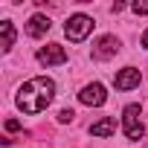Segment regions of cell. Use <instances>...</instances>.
<instances>
[{"label":"cell","mask_w":148,"mask_h":148,"mask_svg":"<svg viewBox=\"0 0 148 148\" xmlns=\"http://www.w3.org/2000/svg\"><path fill=\"white\" fill-rule=\"evenodd\" d=\"M55 99V82L49 76H35L29 82H23L18 87V96H15V105L26 113V116H35L41 110H47Z\"/></svg>","instance_id":"1"},{"label":"cell","mask_w":148,"mask_h":148,"mask_svg":"<svg viewBox=\"0 0 148 148\" xmlns=\"http://www.w3.org/2000/svg\"><path fill=\"white\" fill-rule=\"evenodd\" d=\"M139 116H142V108H139L136 102L125 105V110H122V131H125V136H128L131 142H139L142 134H145V125H142Z\"/></svg>","instance_id":"2"},{"label":"cell","mask_w":148,"mask_h":148,"mask_svg":"<svg viewBox=\"0 0 148 148\" xmlns=\"http://www.w3.org/2000/svg\"><path fill=\"white\" fill-rule=\"evenodd\" d=\"M93 26H96V23H93V18L79 12V15H70V21L64 23V35H67L73 44H82V41L93 32Z\"/></svg>","instance_id":"3"},{"label":"cell","mask_w":148,"mask_h":148,"mask_svg":"<svg viewBox=\"0 0 148 148\" xmlns=\"http://www.w3.org/2000/svg\"><path fill=\"white\" fill-rule=\"evenodd\" d=\"M79 102L87 105V108H102V105L108 102V90H105V84H99V82L84 84L82 93H79Z\"/></svg>","instance_id":"4"},{"label":"cell","mask_w":148,"mask_h":148,"mask_svg":"<svg viewBox=\"0 0 148 148\" xmlns=\"http://www.w3.org/2000/svg\"><path fill=\"white\" fill-rule=\"evenodd\" d=\"M38 64H44V67H58V64H67V49L61 47V44H47V47H41L38 49Z\"/></svg>","instance_id":"5"},{"label":"cell","mask_w":148,"mask_h":148,"mask_svg":"<svg viewBox=\"0 0 148 148\" xmlns=\"http://www.w3.org/2000/svg\"><path fill=\"white\" fill-rule=\"evenodd\" d=\"M119 38L116 35H102L96 44H93V58L96 61H108V58H113L116 52H119Z\"/></svg>","instance_id":"6"},{"label":"cell","mask_w":148,"mask_h":148,"mask_svg":"<svg viewBox=\"0 0 148 148\" xmlns=\"http://www.w3.org/2000/svg\"><path fill=\"white\" fill-rule=\"evenodd\" d=\"M139 82H142V73L136 67H122L116 76H113L116 90H134V87H139Z\"/></svg>","instance_id":"7"},{"label":"cell","mask_w":148,"mask_h":148,"mask_svg":"<svg viewBox=\"0 0 148 148\" xmlns=\"http://www.w3.org/2000/svg\"><path fill=\"white\" fill-rule=\"evenodd\" d=\"M49 26H52V21H49L47 15H32V18L26 21V35H29V38H41V35L49 32Z\"/></svg>","instance_id":"8"},{"label":"cell","mask_w":148,"mask_h":148,"mask_svg":"<svg viewBox=\"0 0 148 148\" xmlns=\"http://www.w3.org/2000/svg\"><path fill=\"white\" fill-rule=\"evenodd\" d=\"M15 38H18L15 23H12V21H0V49L9 52V49L15 47Z\"/></svg>","instance_id":"9"},{"label":"cell","mask_w":148,"mask_h":148,"mask_svg":"<svg viewBox=\"0 0 148 148\" xmlns=\"http://www.w3.org/2000/svg\"><path fill=\"white\" fill-rule=\"evenodd\" d=\"M110 134H116V119H110V116L90 125V136H110Z\"/></svg>","instance_id":"10"},{"label":"cell","mask_w":148,"mask_h":148,"mask_svg":"<svg viewBox=\"0 0 148 148\" xmlns=\"http://www.w3.org/2000/svg\"><path fill=\"white\" fill-rule=\"evenodd\" d=\"M131 9L136 15H148V0H136V3H131Z\"/></svg>","instance_id":"11"},{"label":"cell","mask_w":148,"mask_h":148,"mask_svg":"<svg viewBox=\"0 0 148 148\" xmlns=\"http://www.w3.org/2000/svg\"><path fill=\"white\" fill-rule=\"evenodd\" d=\"M73 116H76V113H73L70 108H64V110L58 113V122H61V125H67V122H73Z\"/></svg>","instance_id":"12"},{"label":"cell","mask_w":148,"mask_h":148,"mask_svg":"<svg viewBox=\"0 0 148 148\" xmlns=\"http://www.w3.org/2000/svg\"><path fill=\"white\" fill-rule=\"evenodd\" d=\"M6 131H9V134L21 131V122H18V119H6Z\"/></svg>","instance_id":"13"},{"label":"cell","mask_w":148,"mask_h":148,"mask_svg":"<svg viewBox=\"0 0 148 148\" xmlns=\"http://www.w3.org/2000/svg\"><path fill=\"white\" fill-rule=\"evenodd\" d=\"M139 44H142V47H145V49H148V29H145V32H142V38H139Z\"/></svg>","instance_id":"14"}]
</instances>
